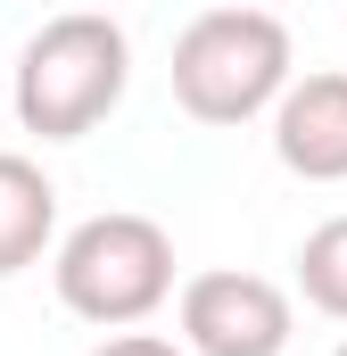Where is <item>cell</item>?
<instances>
[{
    "label": "cell",
    "instance_id": "obj_1",
    "mask_svg": "<svg viewBox=\"0 0 347 356\" xmlns=\"http://www.w3.org/2000/svg\"><path fill=\"white\" fill-rule=\"evenodd\" d=\"M133 91V33L108 8H58L50 25L25 33L8 67V108L42 141H83L99 133Z\"/></svg>",
    "mask_w": 347,
    "mask_h": 356
},
{
    "label": "cell",
    "instance_id": "obj_2",
    "mask_svg": "<svg viewBox=\"0 0 347 356\" xmlns=\"http://www.w3.org/2000/svg\"><path fill=\"white\" fill-rule=\"evenodd\" d=\"M289 67H298L289 25L257 0H223V8H207L174 33V99H182L190 124H215V133L257 124L281 99Z\"/></svg>",
    "mask_w": 347,
    "mask_h": 356
},
{
    "label": "cell",
    "instance_id": "obj_3",
    "mask_svg": "<svg viewBox=\"0 0 347 356\" xmlns=\"http://www.w3.org/2000/svg\"><path fill=\"white\" fill-rule=\"evenodd\" d=\"M50 282H58V307L99 323V332L149 323L174 298V232L158 216H133V207L83 216L75 232L50 241Z\"/></svg>",
    "mask_w": 347,
    "mask_h": 356
},
{
    "label": "cell",
    "instance_id": "obj_4",
    "mask_svg": "<svg viewBox=\"0 0 347 356\" xmlns=\"http://www.w3.org/2000/svg\"><path fill=\"white\" fill-rule=\"evenodd\" d=\"M174 315H182V348L190 356H281L289 332H298L289 290L264 282V273H240V266L190 273Z\"/></svg>",
    "mask_w": 347,
    "mask_h": 356
},
{
    "label": "cell",
    "instance_id": "obj_5",
    "mask_svg": "<svg viewBox=\"0 0 347 356\" xmlns=\"http://www.w3.org/2000/svg\"><path fill=\"white\" fill-rule=\"evenodd\" d=\"M264 116H273V158L298 182H347V75L339 67L289 75Z\"/></svg>",
    "mask_w": 347,
    "mask_h": 356
},
{
    "label": "cell",
    "instance_id": "obj_6",
    "mask_svg": "<svg viewBox=\"0 0 347 356\" xmlns=\"http://www.w3.org/2000/svg\"><path fill=\"white\" fill-rule=\"evenodd\" d=\"M50 241H58V182L25 149H0V282L42 266Z\"/></svg>",
    "mask_w": 347,
    "mask_h": 356
},
{
    "label": "cell",
    "instance_id": "obj_7",
    "mask_svg": "<svg viewBox=\"0 0 347 356\" xmlns=\"http://www.w3.org/2000/svg\"><path fill=\"white\" fill-rule=\"evenodd\" d=\"M298 290H306V307H314V315L347 323V216L314 224V232L298 241Z\"/></svg>",
    "mask_w": 347,
    "mask_h": 356
},
{
    "label": "cell",
    "instance_id": "obj_8",
    "mask_svg": "<svg viewBox=\"0 0 347 356\" xmlns=\"http://www.w3.org/2000/svg\"><path fill=\"white\" fill-rule=\"evenodd\" d=\"M91 356H190V348H182V340H166V332H133V323H124V332H108Z\"/></svg>",
    "mask_w": 347,
    "mask_h": 356
},
{
    "label": "cell",
    "instance_id": "obj_9",
    "mask_svg": "<svg viewBox=\"0 0 347 356\" xmlns=\"http://www.w3.org/2000/svg\"><path fill=\"white\" fill-rule=\"evenodd\" d=\"M0 99H8V67H0Z\"/></svg>",
    "mask_w": 347,
    "mask_h": 356
},
{
    "label": "cell",
    "instance_id": "obj_10",
    "mask_svg": "<svg viewBox=\"0 0 347 356\" xmlns=\"http://www.w3.org/2000/svg\"><path fill=\"white\" fill-rule=\"evenodd\" d=\"M331 356H347V340H339V348H331Z\"/></svg>",
    "mask_w": 347,
    "mask_h": 356
}]
</instances>
